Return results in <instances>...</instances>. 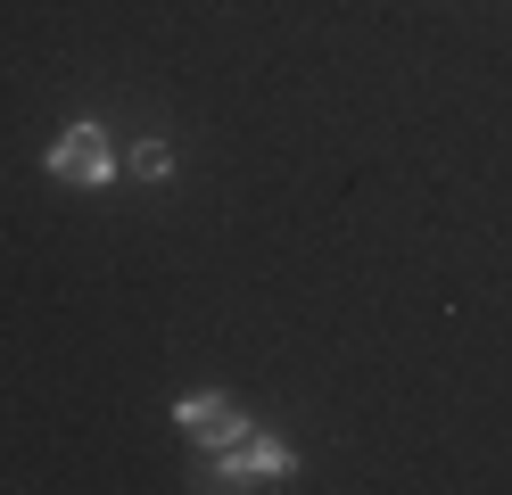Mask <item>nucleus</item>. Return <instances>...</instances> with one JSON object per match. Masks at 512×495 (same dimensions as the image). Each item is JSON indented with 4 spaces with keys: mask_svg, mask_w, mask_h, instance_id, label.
<instances>
[{
    "mask_svg": "<svg viewBox=\"0 0 512 495\" xmlns=\"http://www.w3.org/2000/svg\"><path fill=\"white\" fill-rule=\"evenodd\" d=\"M174 421H182V438H199L207 454H215V446H232L240 429H256V421H248V413H240L223 388H199V396H182V405H174Z\"/></svg>",
    "mask_w": 512,
    "mask_h": 495,
    "instance_id": "obj_3",
    "label": "nucleus"
},
{
    "mask_svg": "<svg viewBox=\"0 0 512 495\" xmlns=\"http://www.w3.org/2000/svg\"><path fill=\"white\" fill-rule=\"evenodd\" d=\"M124 165H133L141 182H166V174H174V149H166V141L149 132V141H133V149H124Z\"/></svg>",
    "mask_w": 512,
    "mask_h": 495,
    "instance_id": "obj_4",
    "label": "nucleus"
},
{
    "mask_svg": "<svg viewBox=\"0 0 512 495\" xmlns=\"http://www.w3.org/2000/svg\"><path fill=\"white\" fill-rule=\"evenodd\" d=\"M281 479H298V454L265 438V429H240L232 446H215V479L207 487H281Z\"/></svg>",
    "mask_w": 512,
    "mask_h": 495,
    "instance_id": "obj_2",
    "label": "nucleus"
},
{
    "mask_svg": "<svg viewBox=\"0 0 512 495\" xmlns=\"http://www.w3.org/2000/svg\"><path fill=\"white\" fill-rule=\"evenodd\" d=\"M42 165H50V182H75V190H108L116 174H124V149L108 141V124H67L58 141L42 149Z\"/></svg>",
    "mask_w": 512,
    "mask_h": 495,
    "instance_id": "obj_1",
    "label": "nucleus"
}]
</instances>
